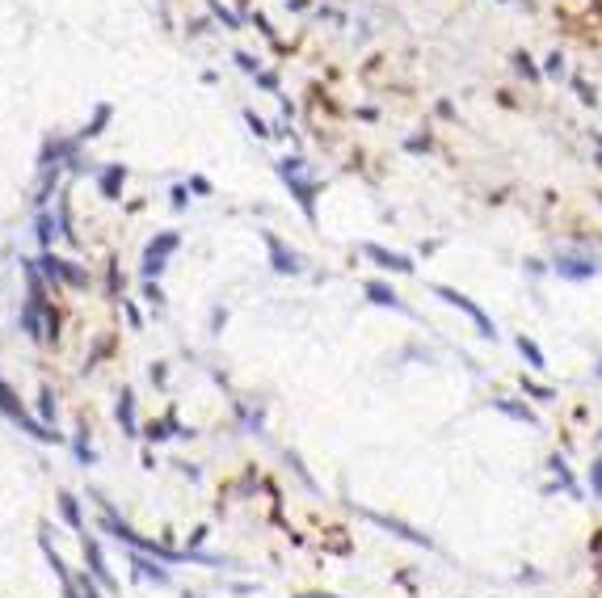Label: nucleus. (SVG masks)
<instances>
[{"label": "nucleus", "mask_w": 602, "mask_h": 598, "mask_svg": "<svg viewBox=\"0 0 602 598\" xmlns=\"http://www.w3.org/2000/svg\"><path fill=\"white\" fill-rule=\"evenodd\" d=\"M594 375H598V379H602V359H598V367H594Z\"/></svg>", "instance_id": "37998d69"}, {"label": "nucleus", "mask_w": 602, "mask_h": 598, "mask_svg": "<svg viewBox=\"0 0 602 598\" xmlns=\"http://www.w3.org/2000/svg\"><path fill=\"white\" fill-rule=\"evenodd\" d=\"M63 598H101V594H97V586H93V582H89V573H85L81 582L63 586Z\"/></svg>", "instance_id": "4be33fe9"}, {"label": "nucleus", "mask_w": 602, "mask_h": 598, "mask_svg": "<svg viewBox=\"0 0 602 598\" xmlns=\"http://www.w3.org/2000/svg\"><path fill=\"white\" fill-rule=\"evenodd\" d=\"M131 565L139 569V577H147V582H156V586H169V582H173L169 569H160L156 560H147V552H135V548H131Z\"/></svg>", "instance_id": "ddd939ff"}, {"label": "nucleus", "mask_w": 602, "mask_h": 598, "mask_svg": "<svg viewBox=\"0 0 602 598\" xmlns=\"http://www.w3.org/2000/svg\"><path fill=\"white\" fill-rule=\"evenodd\" d=\"M72 447H76V460H81V463H93V460H97V455H93V447L85 443V430L76 434V443H72Z\"/></svg>", "instance_id": "c85d7f7f"}, {"label": "nucleus", "mask_w": 602, "mask_h": 598, "mask_svg": "<svg viewBox=\"0 0 602 598\" xmlns=\"http://www.w3.org/2000/svg\"><path fill=\"white\" fill-rule=\"evenodd\" d=\"M0 413L9 417V421H17V426H21V430H26L30 438H38V443H59V434H55V430H51L46 421H34V417L21 409L17 392H13V388H9L4 379H0Z\"/></svg>", "instance_id": "f257e3e1"}, {"label": "nucleus", "mask_w": 602, "mask_h": 598, "mask_svg": "<svg viewBox=\"0 0 602 598\" xmlns=\"http://www.w3.org/2000/svg\"><path fill=\"white\" fill-rule=\"evenodd\" d=\"M114 417H118V426H123V434H127V438H139V421H135V392H131V388H123V392H118Z\"/></svg>", "instance_id": "9d476101"}, {"label": "nucleus", "mask_w": 602, "mask_h": 598, "mask_svg": "<svg viewBox=\"0 0 602 598\" xmlns=\"http://www.w3.org/2000/svg\"><path fill=\"white\" fill-rule=\"evenodd\" d=\"M59 514H63V522H68L72 531H85V518H81V502H76L72 493H59Z\"/></svg>", "instance_id": "2eb2a0df"}, {"label": "nucleus", "mask_w": 602, "mask_h": 598, "mask_svg": "<svg viewBox=\"0 0 602 598\" xmlns=\"http://www.w3.org/2000/svg\"><path fill=\"white\" fill-rule=\"evenodd\" d=\"M590 489H594V498L602 502V460L590 463Z\"/></svg>", "instance_id": "c756f323"}, {"label": "nucleus", "mask_w": 602, "mask_h": 598, "mask_svg": "<svg viewBox=\"0 0 602 598\" xmlns=\"http://www.w3.org/2000/svg\"><path fill=\"white\" fill-rule=\"evenodd\" d=\"M261 240H266V249H270L274 274H299V253H295V249H286L274 232H261Z\"/></svg>", "instance_id": "6e6552de"}, {"label": "nucleus", "mask_w": 602, "mask_h": 598, "mask_svg": "<svg viewBox=\"0 0 602 598\" xmlns=\"http://www.w3.org/2000/svg\"><path fill=\"white\" fill-rule=\"evenodd\" d=\"M34 228H38V244H43V249H51V240H55V232H59V228H55V220L43 211V215L34 220Z\"/></svg>", "instance_id": "5701e85b"}, {"label": "nucleus", "mask_w": 602, "mask_h": 598, "mask_svg": "<svg viewBox=\"0 0 602 598\" xmlns=\"http://www.w3.org/2000/svg\"><path fill=\"white\" fill-rule=\"evenodd\" d=\"M544 72H548V76H560V72H564V59H560V51H552V55H548Z\"/></svg>", "instance_id": "2f4dec72"}, {"label": "nucleus", "mask_w": 602, "mask_h": 598, "mask_svg": "<svg viewBox=\"0 0 602 598\" xmlns=\"http://www.w3.org/2000/svg\"><path fill=\"white\" fill-rule=\"evenodd\" d=\"M522 388H526V396H535V401H552L556 396L552 388H544V383H535V379H526V375H522Z\"/></svg>", "instance_id": "bb28decb"}, {"label": "nucleus", "mask_w": 602, "mask_h": 598, "mask_svg": "<svg viewBox=\"0 0 602 598\" xmlns=\"http://www.w3.org/2000/svg\"><path fill=\"white\" fill-rule=\"evenodd\" d=\"M127 182V169L123 165H110L101 177H97V190H101V198H118V185Z\"/></svg>", "instance_id": "4468645a"}, {"label": "nucleus", "mask_w": 602, "mask_h": 598, "mask_svg": "<svg viewBox=\"0 0 602 598\" xmlns=\"http://www.w3.org/2000/svg\"><path fill=\"white\" fill-rule=\"evenodd\" d=\"M363 291H367L370 304H379V308H392V312H409V308H405V299H400V295H396V291H392L388 282H379V278H370Z\"/></svg>", "instance_id": "9b49d317"}, {"label": "nucleus", "mask_w": 602, "mask_h": 598, "mask_svg": "<svg viewBox=\"0 0 602 598\" xmlns=\"http://www.w3.org/2000/svg\"><path fill=\"white\" fill-rule=\"evenodd\" d=\"M257 85H261V89H278L274 72H257Z\"/></svg>", "instance_id": "4c0bfd02"}, {"label": "nucleus", "mask_w": 602, "mask_h": 598, "mask_svg": "<svg viewBox=\"0 0 602 598\" xmlns=\"http://www.w3.org/2000/svg\"><path fill=\"white\" fill-rule=\"evenodd\" d=\"M493 409H497V413H506V417H514V421H522V426H539V417H535V409H531V405H522V401H509V396H497V401H493Z\"/></svg>", "instance_id": "f8f14e48"}, {"label": "nucleus", "mask_w": 602, "mask_h": 598, "mask_svg": "<svg viewBox=\"0 0 602 598\" xmlns=\"http://www.w3.org/2000/svg\"><path fill=\"white\" fill-rule=\"evenodd\" d=\"M286 4H291V9H308V0H286Z\"/></svg>", "instance_id": "79ce46f5"}, {"label": "nucleus", "mask_w": 602, "mask_h": 598, "mask_svg": "<svg viewBox=\"0 0 602 598\" xmlns=\"http://www.w3.org/2000/svg\"><path fill=\"white\" fill-rule=\"evenodd\" d=\"M548 468H552L556 476H560V489H569V493L577 498V480H573V472H569V463H564V455H552V460H548Z\"/></svg>", "instance_id": "aec40b11"}, {"label": "nucleus", "mask_w": 602, "mask_h": 598, "mask_svg": "<svg viewBox=\"0 0 602 598\" xmlns=\"http://www.w3.org/2000/svg\"><path fill=\"white\" fill-rule=\"evenodd\" d=\"M244 123H249V131H253L257 139H270V135H274V131H270V127H266V123H261L253 110H244Z\"/></svg>", "instance_id": "cd10ccee"}, {"label": "nucleus", "mask_w": 602, "mask_h": 598, "mask_svg": "<svg viewBox=\"0 0 602 598\" xmlns=\"http://www.w3.org/2000/svg\"><path fill=\"white\" fill-rule=\"evenodd\" d=\"M185 202H190V190H185V185H173V207L185 211Z\"/></svg>", "instance_id": "72a5a7b5"}, {"label": "nucleus", "mask_w": 602, "mask_h": 598, "mask_svg": "<svg viewBox=\"0 0 602 598\" xmlns=\"http://www.w3.org/2000/svg\"><path fill=\"white\" fill-rule=\"evenodd\" d=\"M81 548H85V565L93 569V582L97 586H105V590H118V582L110 577V569H105V552H101V544L93 540V535H81Z\"/></svg>", "instance_id": "0eeeda50"}, {"label": "nucleus", "mask_w": 602, "mask_h": 598, "mask_svg": "<svg viewBox=\"0 0 602 598\" xmlns=\"http://www.w3.org/2000/svg\"><path fill=\"white\" fill-rule=\"evenodd\" d=\"M110 114H114V110H110V105H105V101H101V105H97V110H93V118L89 123H85V131H81V143H85V139H93V135H101V131H105V123H110Z\"/></svg>", "instance_id": "f3484780"}, {"label": "nucleus", "mask_w": 602, "mask_h": 598, "mask_svg": "<svg viewBox=\"0 0 602 598\" xmlns=\"http://www.w3.org/2000/svg\"><path fill=\"white\" fill-rule=\"evenodd\" d=\"M207 4H211V13H215V17L224 21V30H240V17H236V13H228V9H224L219 0H207Z\"/></svg>", "instance_id": "393cba45"}, {"label": "nucleus", "mask_w": 602, "mask_h": 598, "mask_svg": "<svg viewBox=\"0 0 602 598\" xmlns=\"http://www.w3.org/2000/svg\"><path fill=\"white\" fill-rule=\"evenodd\" d=\"M38 266H43V278L51 282V287H59V282H63V257L43 253V262H38Z\"/></svg>", "instance_id": "6ab92c4d"}, {"label": "nucleus", "mask_w": 602, "mask_h": 598, "mask_svg": "<svg viewBox=\"0 0 602 598\" xmlns=\"http://www.w3.org/2000/svg\"><path fill=\"white\" fill-rule=\"evenodd\" d=\"M363 253H367L379 270H392V274H413V270H417L405 253H392V249H383V244H370V240L363 244Z\"/></svg>", "instance_id": "1a4fd4ad"}, {"label": "nucleus", "mask_w": 602, "mask_h": 598, "mask_svg": "<svg viewBox=\"0 0 602 598\" xmlns=\"http://www.w3.org/2000/svg\"><path fill=\"white\" fill-rule=\"evenodd\" d=\"M182 434H185L182 426H177L173 417H165V421H152L143 438H152V443H165V438H182Z\"/></svg>", "instance_id": "dca6fc26"}, {"label": "nucleus", "mask_w": 602, "mask_h": 598, "mask_svg": "<svg viewBox=\"0 0 602 598\" xmlns=\"http://www.w3.org/2000/svg\"><path fill=\"white\" fill-rule=\"evenodd\" d=\"M552 270H556L560 278H569V282H586V278L598 274V266H594L590 257H581V253H556Z\"/></svg>", "instance_id": "423d86ee"}, {"label": "nucleus", "mask_w": 602, "mask_h": 598, "mask_svg": "<svg viewBox=\"0 0 602 598\" xmlns=\"http://www.w3.org/2000/svg\"><path fill=\"white\" fill-rule=\"evenodd\" d=\"M573 89L581 93V101H586V105H594V89H590L586 81H573Z\"/></svg>", "instance_id": "c9c22d12"}, {"label": "nucleus", "mask_w": 602, "mask_h": 598, "mask_svg": "<svg viewBox=\"0 0 602 598\" xmlns=\"http://www.w3.org/2000/svg\"><path fill=\"white\" fill-rule=\"evenodd\" d=\"M295 598H341V594H295Z\"/></svg>", "instance_id": "a19ab883"}, {"label": "nucleus", "mask_w": 602, "mask_h": 598, "mask_svg": "<svg viewBox=\"0 0 602 598\" xmlns=\"http://www.w3.org/2000/svg\"><path fill=\"white\" fill-rule=\"evenodd\" d=\"M55 413H59V409H55V396H51V392H43V396H38V421H46V426H51V421H55Z\"/></svg>", "instance_id": "a878e982"}, {"label": "nucleus", "mask_w": 602, "mask_h": 598, "mask_svg": "<svg viewBox=\"0 0 602 598\" xmlns=\"http://www.w3.org/2000/svg\"><path fill=\"white\" fill-rule=\"evenodd\" d=\"M405 148H409V152H430V135H413Z\"/></svg>", "instance_id": "f704fd0d"}, {"label": "nucleus", "mask_w": 602, "mask_h": 598, "mask_svg": "<svg viewBox=\"0 0 602 598\" xmlns=\"http://www.w3.org/2000/svg\"><path fill=\"white\" fill-rule=\"evenodd\" d=\"M363 514H367V518L375 522V527H383V531H392V535H400V540H409V544H417V548H425V552L434 548V540H430V535H421L417 527H409V522H400V518H392V514H379V510H363Z\"/></svg>", "instance_id": "39448f33"}, {"label": "nucleus", "mask_w": 602, "mask_h": 598, "mask_svg": "<svg viewBox=\"0 0 602 598\" xmlns=\"http://www.w3.org/2000/svg\"><path fill=\"white\" fill-rule=\"evenodd\" d=\"M177 244H182V236H177V232H160V236L143 249V278H147V282L165 274V262H169V253H173Z\"/></svg>", "instance_id": "20e7f679"}, {"label": "nucleus", "mask_w": 602, "mask_h": 598, "mask_svg": "<svg viewBox=\"0 0 602 598\" xmlns=\"http://www.w3.org/2000/svg\"><path fill=\"white\" fill-rule=\"evenodd\" d=\"M514 346H518V354H522V359H526V363H531L535 371H544V367H548V359H544V350H539V346H535V341H531L526 333H522V337H518Z\"/></svg>", "instance_id": "a211bd4d"}, {"label": "nucleus", "mask_w": 602, "mask_h": 598, "mask_svg": "<svg viewBox=\"0 0 602 598\" xmlns=\"http://www.w3.org/2000/svg\"><path fill=\"white\" fill-rule=\"evenodd\" d=\"M590 552L602 556V531H594V535H590Z\"/></svg>", "instance_id": "ea45409f"}, {"label": "nucleus", "mask_w": 602, "mask_h": 598, "mask_svg": "<svg viewBox=\"0 0 602 598\" xmlns=\"http://www.w3.org/2000/svg\"><path fill=\"white\" fill-rule=\"evenodd\" d=\"M236 63H240V72H249V76H257L261 68H257V59L249 55V51H236Z\"/></svg>", "instance_id": "7c9ffc66"}, {"label": "nucleus", "mask_w": 602, "mask_h": 598, "mask_svg": "<svg viewBox=\"0 0 602 598\" xmlns=\"http://www.w3.org/2000/svg\"><path fill=\"white\" fill-rule=\"evenodd\" d=\"M63 282H72V287L85 291V287H89V270H81L76 262H63Z\"/></svg>", "instance_id": "b1692460"}, {"label": "nucleus", "mask_w": 602, "mask_h": 598, "mask_svg": "<svg viewBox=\"0 0 602 598\" xmlns=\"http://www.w3.org/2000/svg\"><path fill=\"white\" fill-rule=\"evenodd\" d=\"M123 312H127V321H131V329H139V312H135V304H131V299H123Z\"/></svg>", "instance_id": "e433bc0d"}, {"label": "nucleus", "mask_w": 602, "mask_h": 598, "mask_svg": "<svg viewBox=\"0 0 602 598\" xmlns=\"http://www.w3.org/2000/svg\"><path fill=\"white\" fill-rule=\"evenodd\" d=\"M190 190H198V194H211V182H207V177H190Z\"/></svg>", "instance_id": "58836bf2"}, {"label": "nucleus", "mask_w": 602, "mask_h": 598, "mask_svg": "<svg viewBox=\"0 0 602 598\" xmlns=\"http://www.w3.org/2000/svg\"><path fill=\"white\" fill-rule=\"evenodd\" d=\"M514 68H518V76H526V81H544V68H535V59H531L526 51L514 55Z\"/></svg>", "instance_id": "412c9836"}, {"label": "nucleus", "mask_w": 602, "mask_h": 598, "mask_svg": "<svg viewBox=\"0 0 602 598\" xmlns=\"http://www.w3.org/2000/svg\"><path fill=\"white\" fill-rule=\"evenodd\" d=\"M278 173H282V182L291 185V194H295V202L303 207V215L316 220V190H321V185L303 177V160H299V156H286V160L278 165Z\"/></svg>", "instance_id": "f03ea898"}, {"label": "nucleus", "mask_w": 602, "mask_h": 598, "mask_svg": "<svg viewBox=\"0 0 602 598\" xmlns=\"http://www.w3.org/2000/svg\"><path fill=\"white\" fill-rule=\"evenodd\" d=\"M143 295H147V304H156V308H160V299H165L160 282H147V287H143Z\"/></svg>", "instance_id": "473e14b6"}, {"label": "nucleus", "mask_w": 602, "mask_h": 598, "mask_svg": "<svg viewBox=\"0 0 602 598\" xmlns=\"http://www.w3.org/2000/svg\"><path fill=\"white\" fill-rule=\"evenodd\" d=\"M434 295H438V299H447L451 308H460V312H467V316H472V324H476V333H480V337H489V341L497 337V324L489 321V316H484V308H480L476 299H467L463 291H455V287H442V282H438V287H434Z\"/></svg>", "instance_id": "7ed1b4c3"}]
</instances>
